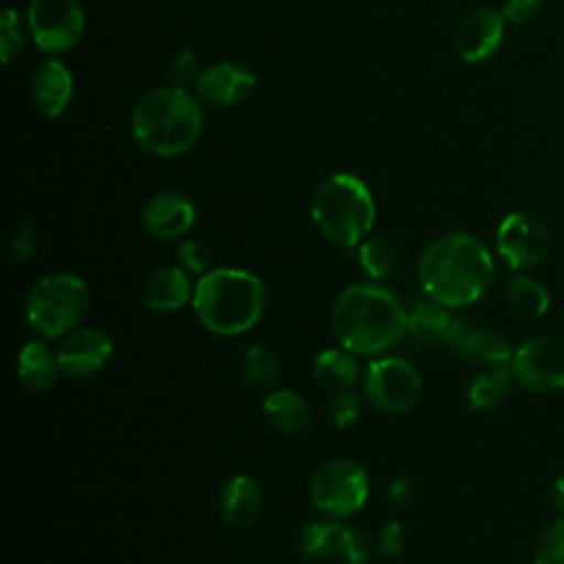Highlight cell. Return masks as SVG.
Listing matches in <instances>:
<instances>
[{
	"label": "cell",
	"mask_w": 564,
	"mask_h": 564,
	"mask_svg": "<svg viewBox=\"0 0 564 564\" xmlns=\"http://www.w3.org/2000/svg\"><path fill=\"white\" fill-rule=\"evenodd\" d=\"M330 328L339 346L357 357H379L408 333V306L381 282H355L333 302Z\"/></svg>",
	"instance_id": "obj_1"
},
{
	"label": "cell",
	"mask_w": 564,
	"mask_h": 564,
	"mask_svg": "<svg viewBox=\"0 0 564 564\" xmlns=\"http://www.w3.org/2000/svg\"><path fill=\"white\" fill-rule=\"evenodd\" d=\"M496 264L476 236L454 231L434 238L416 262V280L423 295L463 308L478 302L494 282Z\"/></svg>",
	"instance_id": "obj_2"
},
{
	"label": "cell",
	"mask_w": 564,
	"mask_h": 564,
	"mask_svg": "<svg viewBox=\"0 0 564 564\" xmlns=\"http://www.w3.org/2000/svg\"><path fill=\"white\" fill-rule=\"evenodd\" d=\"M189 306L205 330L220 337H238L260 322L267 306V289L247 269L220 267L196 278Z\"/></svg>",
	"instance_id": "obj_3"
},
{
	"label": "cell",
	"mask_w": 564,
	"mask_h": 564,
	"mask_svg": "<svg viewBox=\"0 0 564 564\" xmlns=\"http://www.w3.org/2000/svg\"><path fill=\"white\" fill-rule=\"evenodd\" d=\"M134 141L150 154L178 156L192 150L203 130V110L183 86H161L141 95L130 112Z\"/></svg>",
	"instance_id": "obj_4"
},
{
	"label": "cell",
	"mask_w": 564,
	"mask_h": 564,
	"mask_svg": "<svg viewBox=\"0 0 564 564\" xmlns=\"http://www.w3.org/2000/svg\"><path fill=\"white\" fill-rule=\"evenodd\" d=\"M370 187L350 172L330 174L313 194L311 218L317 231L339 247H357L375 225Z\"/></svg>",
	"instance_id": "obj_5"
},
{
	"label": "cell",
	"mask_w": 564,
	"mask_h": 564,
	"mask_svg": "<svg viewBox=\"0 0 564 564\" xmlns=\"http://www.w3.org/2000/svg\"><path fill=\"white\" fill-rule=\"evenodd\" d=\"M90 308L88 284L75 273L40 278L26 295L24 315L40 339H62L82 326Z\"/></svg>",
	"instance_id": "obj_6"
},
{
	"label": "cell",
	"mask_w": 564,
	"mask_h": 564,
	"mask_svg": "<svg viewBox=\"0 0 564 564\" xmlns=\"http://www.w3.org/2000/svg\"><path fill=\"white\" fill-rule=\"evenodd\" d=\"M368 494V474L357 460L350 458H333L322 463L308 480V500L324 518H352L364 509Z\"/></svg>",
	"instance_id": "obj_7"
},
{
	"label": "cell",
	"mask_w": 564,
	"mask_h": 564,
	"mask_svg": "<svg viewBox=\"0 0 564 564\" xmlns=\"http://www.w3.org/2000/svg\"><path fill=\"white\" fill-rule=\"evenodd\" d=\"M364 397L381 412L401 414L416 405L423 392V377L403 357H372L361 372Z\"/></svg>",
	"instance_id": "obj_8"
},
{
	"label": "cell",
	"mask_w": 564,
	"mask_h": 564,
	"mask_svg": "<svg viewBox=\"0 0 564 564\" xmlns=\"http://www.w3.org/2000/svg\"><path fill=\"white\" fill-rule=\"evenodd\" d=\"M297 551L311 562L366 564L372 555V540L357 524L324 518L306 524L297 533Z\"/></svg>",
	"instance_id": "obj_9"
},
{
	"label": "cell",
	"mask_w": 564,
	"mask_h": 564,
	"mask_svg": "<svg viewBox=\"0 0 564 564\" xmlns=\"http://www.w3.org/2000/svg\"><path fill=\"white\" fill-rule=\"evenodd\" d=\"M549 247V225L533 212H511L496 229V251L513 271H529L538 267L546 258Z\"/></svg>",
	"instance_id": "obj_10"
},
{
	"label": "cell",
	"mask_w": 564,
	"mask_h": 564,
	"mask_svg": "<svg viewBox=\"0 0 564 564\" xmlns=\"http://www.w3.org/2000/svg\"><path fill=\"white\" fill-rule=\"evenodd\" d=\"M26 26L40 51L64 53L84 35V9L77 0H31Z\"/></svg>",
	"instance_id": "obj_11"
},
{
	"label": "cell",
	"mask_w": 564,
	"mask_h": 564,
	"mask_svg": "<svg viewBox=\"0 0 564 564\" xmlns=\"http://www.w3.org/2000/svg\"><path fill=\"white\" fill-rule=\"evenodd\" d=\"M513 379L531 392H557L564 388V339L555 335L529 337L509 361Z\"/></svg>",
	"instance_id": "obj_12"
},
{
	"label": "cell",
	"mask_w": 564,
	"mask_h": 564,
	"mask_svg": "<svg viewBox=\"0 0 564 564\" xmlns=\"http://www.w3.org/2000/svg\"><path fill=\"white\" fill-rule=\"evenodd\" d=\"M112 337L97 326H79L59 339L55 352L62 375L88 377L99 372L112 357Z\"/></svg>",
	"instance_id": "obj_13"
},
{
	"label": "cell",
	"mask_w": 564,
	"mask_h": 564,
	"mask_svg": "<svg viewBox=\"0 0 564 564\" xmlns=\"http://www.w3.org/2000/svg\"><path fill=\"white\" fill-rule=\"evenodd\" d=\"M505 15L491 7L471 9L454 35L456 55L467 64H480L496 55L505 40Z\"/></svg>",
	"instance_id": "obj_14"
},
{
	"label": "cell",
	"mask_w": 564,
	"mask_h": 564,
	"mask_svg": "<svg viewBox=\"0 0 564 564\" xmlns=\"http://www.w3.org/2000/svg\"><path fill=\"white\" fill-rule=\"evenodd\" d=\"M445 344L458 357L482 368L505 366L513 357V348L502 333L471 319H456Z\"/></svg>",
	"instance_id": "obj_15"
},
{
	"label": "cell",
	"mask_w": 564,
	"mask_h": 564,
	"mask_svg": "<svg viewBox=\"0 0 564 564\" xmlns=\"http://www.w3.org/2000/svg\"><path fill=\"white\" fill-rule=\"evenodd\" d=\"M256 75L240 62H218L198 73L194 79L196 95L218 108H231L247 101L256 90Z\"/></svg>",
	"instance_id": "obj_16"
},
{
	"label": "cell",
	"mask_w": 564,
	"mask_h": 564,
	"mask_svg": "<svg viewBox=\"0 0 564 564\" xmlns=\"http://www.w3.org/2000/svg\"><path fill=\"white\" fill-rule=\"evenodd\" d=\"M141 220L150 236L159 240H174L192 229L196 207L181 192H159L143 205Z\"/></svg>",
	"instance_id": "obj_17"
},
{
	"label": "cell",
	"mask_w": 564,
	"mask_h": 564,
	"mask_svg": "<svg viewBox=\"0 0 564 564\" xmlns=\"http://www.w3.org/2000/svg\"><path fill=\"white\" fill-rule=\"evenodd\" d=\"M218 509L227 527L249 529L260 520L264 511V491L253 476L238 474L223 485Z\"/></svg>",
	"instance_id": "obj_18"
},
{
	"label": "cell",
	"mask_w": 564,
	"mask_h": 564,
	"mask_svg": "<svg viewBox=\"0 0 564 564\" xmlns=\"http://www.w3.org/2000/svg\"><path fill=\"white\" fill-rule=\"evenodd\" d=\"M194 284L196 282H192V275L183 267H161L143 282V304L159 313L178 311L192 304Z\"/></svg>",
	"instance_id": "obj_19"
},
{
	"label": "cell",
	"mask_w": 564,
	"mask_h": 564,
	"mask_svg": "<svg viewBox=\"0 0 564 564\" xmlns=\"http://www.w3.org/2000/svg\"><path fill=\"white\" fill-rule=\"evenodd\" d=\"M33 101L46 117H59L73 97V75L59 59H46L33 75Z\"/></svg>",
	"instance_id": "obj_20"
},
{
	"label": "cell",
	"mask_w": 564,
	"mask_h": 564,
	"mask_svg": "<svg viewBox=\"0 0 564 564\" xmlns=\"http://www.w3.org/2000/svg\"><path fill=\"white\" fill-rule=\"evenodd\" d=\"M262 412L271 427L286 436H300L313 425V410L308 401L291 388H275L267 392Z\"/></svg>",
	"instance_id": "obj_21"
},
{
	"label": "cell",
	"mask_w": 564,
	"mask_h": 564,
	"mask_svg": "<svg viewBox=\"0 0 564 564\" xmlns=\"http://www.w3.org/2000/svg\"><path fill=\"white\" fill-rule=\"evenodd\" d=\"M361 372L364 368L359 366L357 355L346 350L344 346L317 352L311 364L313 381L328 394L352 390V386L361 381Z\"/></svg>",
	"instance_id": "obj_22"
},
{
	"label": "cell",
	"mask_w": 564,
	"mask_h": 564,
	"mask_svg": "<svg viewBox=\"0 0 564 564\" xmlns=\"http://www.w3.org/2000/svg\"><path fill=\"white\" fill-rule=\"evenodd\" d=\"M62 375L57 352L46 344V339H31L18 352V379L35 394L51 390Z\"/></svg>",
	"instance_id": "obj_23"
},
{
	"label": "cell",
	"mask_w": 564,
	"mask_h": 564,
	"mask_svg": "<svg viewBox=\"0 0 564 564\" xmlns=\"http://www.w3.org/2000/svg\"><path fill=\"white\" fill-rule=\"evenodd\" d=\"M454 322L456 319L452 317L449 306L427 295L423 300H414L408 306V333L416 341H423V344L445 341Z\"/></svg>",
	"instance_id": "obj_24"
},
{
	"label": "cell",
	"mask_w": 564,
	"mask_h": 564,
	"mask_svg": "<svg viewBox=\"0 0 564 564\" xmlns=\"http://www.w3.org/2000/svg\"><path fill=\"white\" fill-rule=\"evenodd\" d=\"M513 372L511 366H489L482 372H478L469 386H467V403L471 410L487 412L498 408L511 392L513 386Z\"/></svg>",
	"instance_id": "obj_25"
},
{
	"label": "cell",
	"mask_w": 564,
	"mask_h": 564,
	"mask_svg": "<svg viewBox=\"0 0 564 564\" xmlns=\"http://www.w3.org/2000/svg\"><path fill=\"white\" fill-rule=\"evenodd\" d=\"M505 300L516 315L529 317V319L542 317L551 304L546 286L535 278L527 275L524 271H518L516 275L509 278L505 286Z\"/></svg>",
	"instance_id": "obj_26"
},
{
	"label": "cell",
	"mask_w": 564,
	"mask_h": 564,
	"mask_svg": "<svg viewBox=\"0 0 564 564\" xmlns=\"http://www.w3.org/2000/svg\"><path fill=\"white\" fill-rule=\"evenodd\" d=\"M357 262L368 280L381 282L397 273L399 253L390 240L381 236H368L357 245Z\"/></svg>",
	"instance_id": "obj_27"
},
{
	"label": "cell",
	"mask_w": 564,
	"mask_h": 564,
	"mask_svg": "<svg viewBox=\"0 0 564 564\" xmlns=\"http://www.w3.org/2000/svg\"><path fill=\"white\" fill-rule=\"evenodd\" d=\"M242 375L256 390L271 392L280 379V359L267 344H251L242 357Z\"/></svg>",
	"instance_id": "obj_28"
},
{
	"label": "cell",
	"mask_w": 564,
	"mask_h": 564,
	"mask_svg": "<svg viewBox=\"0 0 564 564\" xmlns=\"http://www.w3.org/2000/svg\"><path fill=\"white\" fill-rule=\"evenodd\" d=\"M326 416L339 430H346V427L355 425L359 421V416H361V399H359V394H355L352 390H344V392L330 394L328 403H326Z\"/></svg>",
	"instance_id": "obj_29"
},
{
	"label": "cell",
	"mask_w": 564,
	"mask_h": 564,
	"mask_svg": "<svg viewBox=\"0 0 564 564\" xmlns=\"http://www.w3.org/2000/svg\"><path fill=\"white\" fill-rule=\"evenodd\" d=\"M24 48V31L13 9H4L0 15V57L11 64Z\"/></svg>",
	"instance_id": "obj_30"
},
{
	"label": "cell",
	"mask_w": 564,
	"mask_h": 564,
	"mask_svg": "<svg viewBox=\"0 0 564 564\" xmlns=\"http://www.w3.org/2000/svg\"><path fill=\"white\" fill-rule=\"evenodd\" d=\"M533 564H564V516L542 533L535 546Z\"/></svg>",
	"instance_id": "obj_31"
},
{
	"label": "cell",
	"mask_w": 564,
	"mask_h": 564,
	"mask_svg": "<svg viewBox=\"0 0 564 564\" xmlns=\"http://www.w3.org/2000/svg\"><path fill=\"white\" fill-rule=\"evenodd\" d=\"M176 258H178V267H183L189 275H205L207 271H212V251L205 242L200 240H183L176 247Z\"/></svg>",
	"instance_id": "obj_32"
},
{
	"label": "cell",
	"mask_w": 564,
	"mask_h": 564,
	"mask_svg": "<svg viewBox=\"0 0 564 564\" xmlns=\"http://www.w3.org/2000/svg\"><path fill=\"white\" fill-rule=\"evenodd\" d=\"M165 75H167V79H170L172 86H183V88H185L187 82H192V79L198 77L194 53H192V51H185V48H183V51H176V53L167 59V64H165Z\"/></svg>",
	"instance_id": "obj_33"
},
{
	"label": "cell",
	"mask_w": 564,
	"mask_h": 564,
	"mask_svg": "<svg viewBox=\"0 0 564 564\" xmlns=\"http://www.w3.org/2000/svg\"><path fill=\"white\" fill-rule=\"evenodd\" d=\"M375 546L383 557H399L405 549V540H403V524L397 520L383 522L377 531L375 538Z\"/></svg>",
	"instance_id": "obj_34"
},
{
	"label": "cell",
	"mask_w": 564,
	"mask_h": 564,
	"mask_svg": "<svg viewBox=\"0 0 564 564\" xmlns=\"http://www.w3.org/2000/svg\"><path fill=\"white\" fill-rule=\"evenodd\" d=\"M37 249V234L31 225H20L15 227L13 231V238H11V258L15 262H26L33 251Z\"/></svg>",
	"instance_id": "obj_35"
},
{
	"label": "cell",
	"mask_w": 564,
	"mask_h": 564,
	"mask_svg": "<svg viewBox=\"0 0 564 564\" xmlns=\"http://www.w3.org/2000/svg\"><path fill=\"white\" fill-rule=\"evenodd\" d=\"M540 9H542V0H505L502 15L507 22L527 24L533 18H538Z\"/></svg>",
	"instance_id": "obj_36"
},
{
	"label": "cell",
	"mask_w": 564,
	"mask_h": 564,
	"mask_svg": "<svg viewBox=\"0 0 564 564\" xmlns=\"http://www.w3.org/2000/svg\"><path fill=\"white\" fill-rule=\"evenodd\" d=\"M388 496L394 505H408L412 498V485L405 478H397L388 485Z\"/></svg>",
	"instance_id": "obj_37"
},
{
	"label": "cell",
	"mask_w": 564,
	"mask_h": 564,
	"mask_svg": "<svg viewBox=\"0 0 564 564\" xmlns=\"http://www.w3.org/2000/svg\"><path fill=\"white\" fill-rule=\"evenodd\" d=\"M549 502L564 516V476H557L549 487Z\"/></svg>",
	"instance_id": "obj_38"
}]
</instances>
